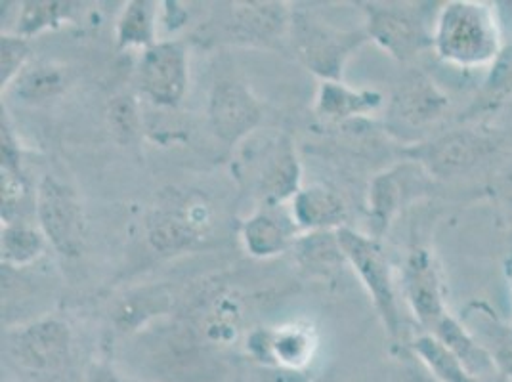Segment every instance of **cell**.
Listing matches in <instances>:
<instances>
[{"mask_svg":"<svg viewBox=\"0 0 512 382\" xmlns=\"http://www.w3.org/2000/svg\"><path fill=\"white\" fill-rule=\"evenodd\" d=\"M432 48L444 64L480 69L501 56V25L495 8L482 0L442 4L432 23Z\"/></svg>","mask_w":512,"mask_h":382,"instance_id":"cell-1","label":"cell"},{"mask_svg":"<svg viewBox=\"0 0 512 382\" xmlns=\"http://www.w3.org/2000/svg\"><path fill=\"white\" fill-rule=\"evenodd\" d=\"M291 37L300 62L321 81H341L346 60L369 41L365 31H341L308 12H293Z\"/></svg>","mask_w":512,"mask_h":382,"instance_id":"cell-2","label":"cell"},{"mask_svg":"<svg viewBox=\"0 0 512 382\" xmlns=\"http://www.w3.org/2000/svg\"><path fill=\"white\" fill-rule=\"evenodd\" d=\"M337 239L341 243L346 262L362 279L363 287L367 289L379 316L383 319L384 327L392 337H396L400 333L402 319L398 310V297L390 262L381 243L375 237L360 234L348 226L337 230Z\"/></svg>","mask_w":512,"mask_h":382,"instance_id":"cell-3","label":"cell"},{"mask_svg":"<svg viewBox=\"0 0 512 382\" xmlns=\"http://www.w3.org/2000/svg\"><path fill=\"white\" fill-rule=\"evenodd\" d=\"M497 148L499 144L490 134L474 128H461L449 130L427 144H415L406 149V155L409 161H415L427 170L432 178L448 180L476 169L480 163L488 161Z\"/></svg>","mask_w":512,"mask_h":382,"instance_id":"cell-4","label":"cell"},{"mask_svg":"<svg viewBox=\"0 0 512 382\" xmlns=\"http://www.w3.org/2000/svg\"><path fill=\"white\" fill-rule=\"evenodd\" d=\"M37 220L46 241L67 258L85 249L86 218L77 193L54 176H44L37 190Z\"/></svg>","mask_w":512,"mask_h":382,"instance_id":"cell-5","label":"cell"},{"mask_svg":"<svg viewBox=\"0 0 512 382\" xmlns=\"http://www.w3.org/2000/svg\"><path fill=\"white\" fill-rule=\"evenodd\" d=\"M360 6L367 16V37L398 62H407L432 48V29L417 8L377 2H362Z\"/></svg>","mask_w":512,"mask_h":382,"instance_id":"cell-6","label":"cell"},{"mask_svg":"<svg viewBox=\"0 0 512 382\" xmlns=\"http://www.w3.org/2000/svg\"><path fill=\"white\" fill-rule=\"evenodd\" d=\"M188 54L176 41L155 43L144 50L138 64V86L153 104L180 106L188 90Z\"/></svg>","mask_w":512,"mask_h":382,"instance_id":"cell-7","label":"cell"},{"mask_svg":"<svg viewBox=\"0 0 512 382\" xmlns=\"http://www.w3.org/2000/svg\"><path fill=\"white\" fill-rule=\"evenodd\" d=\"M211 226L209 207L197 195H186L172 205L157 209L148 224L151 247L171 255L190 249Z\"/></svg>","mask_w":512,"mask_h":382,"instance_id":"cell-8","label":"cell"},{"mask_svg":"<svg viewBox=\"0 0 512 382\" xmlns=\"http://www.w3.org/2000/svg\"><path fill=\"white\" fill-rule=\"evenodd\" d=\"M10 346L29 373L54 375L71 360V331L60 319H39L18 331Z\"/></svg>","mask_w":512,"mask_h":382,"instance_id":"cell-9","label":"cell"},{"mask_svg":"<svg viewBox=\"0 0 512 382\" xmlns=\"http://www.w3.org/2000/svg\"><path fill=\"white\" fill-rule=\"evenodd\" d=\"M430 178L432 176L419 163L407 161L394 169L384 170L371 180L369 220L377 237L388 230L409 199L428 190Z\"/></svg>","mask_w":512,"mask_h":382,"instance_id":"cell-10","label":"cell"},{"mask_svg":"<svg viewBox=\"0 0 512 382\" xmlns=\"http://www.w3.org/2000/svg\"><path fill=\"white\" fill-rule=\"evenodd\" d=\"M402 291L413 316L428 331L448 316L440 270L427 247H415L406 256L402 268Z\"/></svg>","mask_w":512,"mask_h":382,"instance_id":"cell-11","label":"cell"},{"mask_svg":"<svg viewBox=\"0 0 512 382\" xmlns=\"http://www.w3.org/2000/svg\"><path fill=\"white\" fill-rule=\"evenodd\" d=\"M260 119L262 107L247 86L232 79L214 83L209 98V121L222 142L235 146L245 140L258 127Z\"/></svg>","mask_w":512,"mask_h":382,"instance_id":"cell-12","label":"cell"},{"mask_svg":"<svg viewBox=\"0 0 512 382\" xmlns=\"http://www.w3.org/2000/svg\"><path fill=\"white\" fill-rule=\"evenodd\" d=\"M449 107L448 96L427 75L411 73L394 90L388 106L394 130H421L436 123Z\"/></svg>","mask_w":512,"mask_h":382,"instance_id":"cell-13","label":"cell"},{"mask_svg":"<svg viewBox=\"0 0 512 382\" xmlns=\"http://www.w3.org/2000/svg\"><path fill=\"white\" fill-rule=\"evenodd\" d=\"M247 348L262 367L304 371V367L314 358L316 340L310 329L299 325L256 329L247 340Z\"/></svg>","mask_w":512,"mask_h":382,"instance_id":"cell-14","label":"cell"},{"mask_svg":"<svg viewBox=\"0 0 512 382\" xmlns=\"http://www.w3.org/2000/svg\"><path fill=\"white\" fill-rule=\"evenodd\" d=\"M258 191L268 205H278L293 199L300 191L299 157L287 138L264 149L262 161L258 163Z\"/></svg>","mask_w":512,"mask_h":382,"instance_id":"cell-15","label":"cell"},{"mask_svg":"<svg viewBox=\"0 0 512 382\" xmlns=\"http://www.w3.org/2000/svg\"><path fill=\"white\" fill-rule=\"evenodd\" d=\"M293 224L308 232H337L344 228L348 209L337 191L310 186L291 199Z\"/></svg>","mask_w":512,"mask_h":382,"instance_id":"cell-16","label":"cell"},{"mask_svg":"<svg viewBox=\"0 0 512 382\" xmlns=\"http://www.w3.org/2000/svg\"><path fill=\"white\" fill-rule=\"evenodd\" d=\"M235 31L249 41H274L291 31L293 12L283 2H235Z\"/></svg>","mask_w":512,"mask_h":382,"instance_id":"cell-17","label":"cell"},{"mask_svg":"<svg viewBox=\"0 0 512 382\" xmlns=\"http://www.w3.org/2000/svg\"><path fill=\"white\" fill-rule=\"evenodd\" d=\"M383 106V96L375 90H356L341 81H321L316 94V113L323 119H352L375 113Z\"/></svg>","mask_w":512,"mask_h":382,"instance_id":"cell-18","label":"cell"},{"mask_svg":"<svg viewBox=\"0 0 512 382\" xmlns=\"http://www.w3.org/2000/svg\"><path fill=\"white\" fill-rule=\"evenodd\" d=\"M430 333L467 367V371L472 377L480 379V377L490 375L495 371L490 352L484 348V344L480 340L472 335V331L463 321L448 314L446 318L440 319L434 325V329Z\"/></svg>","mask_w":512,"mask_h":382,"instance_id":"cell-19","label":"cell"},{"mask_svg":"<svg viewBox=\"0 0 512 382\" xmlns=\"http://www.w3.org/2000/svg\"><path fill=\"white\" fill-rule=\"evenodd\" d=\"M472 335L490 352L495 371L512 381V327L497 321L486 306L474 304L467 312Z\"/></svg>","mask_w":512,"mask_h":382,"instance_id":"cell-20","label":"cell"},{"mask_svg":"<svg viewBox=\"0 0 512 382\" xmlns=\"http://www.w3.org/2000/svg\"><path fill=\"white\" fill-rule=\"evenodd\" d=\"M300 268L310 276L331 277L341 272L346 256L342 253L337 232H310L295 245ZM348 264V262H346Z\"/></svg>","mask_w":512,"mask_h":382,"instance_id":"cell-21","label":"cell"},{"mask_svg":"<svg viewBox=\"0 0 512 382\" xmlns=\"http://www.w3.org/2000/svg\"><path fill=\"white\" fill-rule=\"evenodd\" d=\"M245 249L256 258H270L287 249L293 228L272 213H256L243 224Z\"/></svg>","mask_w":512,"mask_h":382,"instance_id":"cell-22","label":"cell"},{"mask_svg":"<svg viewBox=\"0 0 512 382\" xmlns=\"http://www.w3.org/2000/svg\"><path fill=\"white\" fill-rule=\"evenodd\" d=\"M83 6L79 2L60 0H27L20 4L14 35L29 39L46 29H56L64 22H73Z\"/></svg>","mask_w":512,"mask_h":382,"instance_id":"cell-23","label":"cell"},{"mask_svg":"<svg viewBox=\"0 0 512 382\" xmlns=\"http://www.w3.org/2000/svg\"><path fill=\"white\" fill-rule=\"evenodd\" d=\"M411 352L425 365L428 375H432L436 382H480L432 333L419 335L413 340Z\"/></svg>","mask_w":512,"mask_h":382,"instance_id":"cell-24","label":"cell"},{"mask_svg":"<svg viewBox=\"0 0 512 382\" xmlns=\"http://www.w3.org/2000/svg\"><path fill=\"white\" fill-rule=\"evenodd\" d=\"M157 2L130 0L117 20V46L150 48L157 33Z\"/></svg>","mask_w":512,"mask_h":382,"instance_id":"cell-25","label":"cell"},{"mask_svg":"<svg viewBox=\"0 0 512 382\" xmlns=\"http://www.w3.org/2000/svg\"><path fill=\"white\" fill-rule=\"evenodd\" d=\"M46 247V237L41 230H35L33 226L25 222H8L2 228V241H0V253H2V266L6 268H23L35 262L43 255Z\"/></svg>","mask_w":512,"mask_h":382,"instance_id":"cell-26","label":"cell"},{"mask_svg":"<svg viewBox=\"0 0 512 382\" xmlns=\"http://www.w3.org/2000/svg\"><path fill=\"white\" fill-rule=\"evenodd\" d=\"M64 67L50 62H29L14 83V92L23 102H44L65 88Z\"/></svg>","mask_w":512,"mask_h":382,"instance_id":"cell-27","label":"cell"},{"mask_svg":"<svg viewBox=\"0 0 512 382\" xmlns=\"http://www.w3.org/2000/svg\"><path fill=\"white\" fill-rule=\"evenodd\" d=\"M31 48L27 39L14 33H4L0 41V85L2 90L16 83L23 69L29 64Z\"/></svg>","mask_w":512,"mask_h":382,"instance_id":"cell-28","label":"cell"},{"mask_svg":"<svg viewBox=\"0 0 512 382\" xmlns=\"http://www.w3.org/2000/svg\"><path fill=\"white\" fill-rule=\"evenodd\" d=\"M239 331V310L232 300H220L205 319V335L214 344H230Z\"/></svg>","mask_w":512,"mask_h":382,"instance_id":"cell-29","label":"cell"},{"mask_svg":"<svg viewBox=\"0 0 512 382\" xmlns=\"http://www.w3.org/2000/svg\"><path fill=\"white\" fill-rule=\"evenodd\" d=\"M109 125L121 142H130L140 130V113L130 96H117L109 104Z\"/></svg>","mask_w":512,"mask_h":382,"instance_id":"cell-30","label":"cell"},{"mask_svg":"<svg viewBox=\"0 0 512 382\" xmlns=\"http://www.w3.org/2000/svg\"><path fill=\"white\" fill-rule=\"evenodd\" d=\"M25 178L23 174L2 170L0 178V203H2V222H12V216L18 211L25 197Z\"/></svg>","mask_w":512,"mask_h":382,"instance_id":"cell-31","label":"cell"},{"mask_svg":"<svg viewBox=\"0 0 512 382\" xmlns=\"http://www.w3.org/2000/svg\"><path fill=\"white\" fill-rule=\"evenodd\" d=\"M0 159H2V170L22 174L20 146L16 142V136L12 132L10 121L4 111H2V123H0Z\"/></svg>","mask_w":512,"mask_h":382,"instance_id":"cell-32","label":"cell"},{"mask_svg":"<svg viewBox=\"0 0 512 382\" xmlns=\"http://www.w3.org/2000/svg\"><path fill=\"white\" fill-rule=\"evenodd\" d=\"M86 382H127L121 379L111 367L107 365H92L88 375H86Z\"/></svg>","mask_w":512,"mask_h":382,"instance_id":"cell-33","label":"cell"},{"mask_svg":"<svg viewBox=\"0 0 512 382\" xmlns=\"http://www.w3.org/2000/svg\"><path fill=\"white\" fill-rule=\"evenodd\" d=\"M310 382H335L331 377H320V379H312Z\"/></svg>","mask_w":512,"mask_h":382,"instance_id":"cell-34","label":"cell"}]
</instances>
